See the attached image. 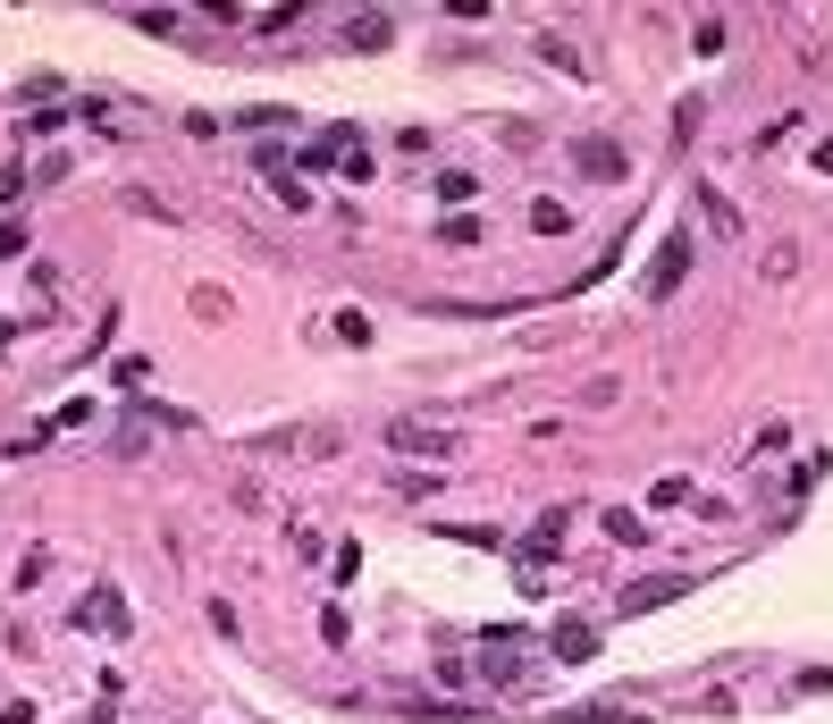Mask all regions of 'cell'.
I'll list each match as a JSON object with an SVG mask.
<instances>
[{
  "label": "cell",
  "instance_id": "4fadbf2b",
  "mask_svg": "<svg viewBox=\"0 0 833 724\" xmlns=\"http://www.w3.org/2000/svg\"><path fill=\"white\" fill-rule=\"evenodd\" d=\"M539 59H556L565 77H581V59H572V42H556V35H539Z\"/></svg>",
  "mask_w": 833,
  "mask_h": 724
},
{
  "label": "cell",
  "instance_id": "52a82bcc",
  "mask_svg": "<svg viewBox=\"0 0 833 724\" xmlns=\"http://www.w3.org/2000/svg\"><path fill=\"white\" fill-rule=\"evenodd\" d=\"M388 35H396L388 18H354V26H345V42H354V51H388Z\"/></svg>",
  "mask_w": 833,
  "mask_h": 724
},
{
  "label": "cell",
  "instance_id": "8fae6325",
  "mask_svg": "<svg viewBox=\"0 0 833 724\" xmlns=\"http://www.w3.org/2000/svg\"><path fill=\"white\" fill-rule=\"evenodd\" d=\"M530 228H539V236H565L572 211H565V203H530Z\"/></svg>",
  "mask_w": 833,
  "mask_h": 724
},
{
  "label": "cell",
  "instance_id": "ba28073f",
  "mask_svg": "<svg viewBox=\"0 0 833 724\" xmlns=\"http://www.w3.org/2000/svg\"><path fill=\"white\" fill-rule=\"evenodd\" d=\"M556 724H640L631 707H556Z\"/></svg>",
  "mask_w": 833,
  "mask_h": 724
},
{
  "label": "cell",
  "instance_id": "2e32d148",
  "mask_svg": "<svg viewBox=\"0 0 833 724\" xmlns=\"http://www.w3.org/2000/svg\"><path fill=\"white\" fill-rule=\"evenodd\" d=\"M26 245V228H18V219H0V253H18Z\"/></svg>",
  "mask_w": 833,
  "mask_h": 724
},
{
  "label": "cell",
  "instance_id": "3957f363",
  "mask_svg": "<svg viewBox=\"0 0 833 724\" xmlns=\"http://www.w3.org/2000/svg\"><path fill=\"white\" fill-rule=\"evenodd\" d=\"M690 590H699L690 573H657V581H631L615 607H624V615H648V607H674V598H690Z\"/></svg>",
  "mask_w": 833,
  "mask_h": 724
},
{
  "label": "cell",
  "instance_id": "8992f818",
  "mask_svg": "<svg viewBox=\"0 0 833 724\" xmlns=\"http://www.w3.org/2000/svg\"><path fill=\"white\" fill-rule=\"evenodd\" d=\"M76 624H85V632H110V640H118V632H127V607H118V590H94L85 607H76Z\"/></svg>",
  "mask_w": 833,
  "mask_h": 724
},
{
  "label": "cell",
  "instance_id": "6da1fadb",
  "mask_svg": "<svg viewBox=\"0 0 833 724\" xmlns=\"http://www.w3.org/2000/svg\"><path fill=\"white\" fill-rule=\"evenodd\" d=\"M682 278H690V236L674 228V236H657V262L640 270V295H648V304H665Z\"/></svg>",
  "mask_w": 833,
  "mask_h": 724
},
{
  "label": "cell",
  "instance_id": "5bb4252c",
  "mask_svg": "<svg viewBox=\"0 0 833 724\" xmlns=\"http://www.w3.org/2000/svg\"><path fill=\"white\" fill-rule=\"evenodd\" d=\"M337 337L345 345H371V312H337Z\"/></svg>",
  "mask_w": 833,
  "mask_h": 724
},
{
  "label": "cell",
  "instance_id": "9c48e42d",
  "mask_svg": "<svg viewBox=\"0 0 833 724\" xmlns=\"http://www.w3.org/2000/svg\"><path fill=\"white\" fill-rule=\"evenodd\" d=\"M589 648H598V632H589V624H565V632H556V657H572V666H581Z\"/></svg>",
  "mask_w": 833,
  "mask_h": 724
},
{
  "label": "cell",
  "instance_id": "277c9868",
  "mask_svg": "<svg viewBox=\"0 0 833 724\" xmlns=\"http://www.w3.org/2000/svg\"><path fill=\"white\" fill-rule=\"evenodd\" d=\"M253 447H262V456H337V430H329V421L321 430H270V439H253Z\"/></svg>",
  "mask_w": 833,
  "mask_h": 724
},
{
  "label": "cell",
  "instance_id": "9a60e30c",
  "mask_svg": "<svg viewBox=\"0 0 833 724\" xmlns=\"http://www.w3.org/2000/svg\"><path fill=\"white\" fill-rule=\"evenodd\" d=\"M253 169H262V177H286V144H253Z\"/></svg>",
  "mask_w": 833,
  "mask_h": 724
},
{
  "label": "cell",
  "instance_id": "30bf717a",
  "mask_svg": "<svg viewBox=\"0 0 833 724\" xmlns=\"http://www.w3.org/2000/svg\"><path fill=\"white\" fill-rule=\"evenodd\" d=\"M606 539H624V548H640V539H648V522L631 515V506H615V515H606Z\"/></svg>",
  "mask_w": 833,
  "mask_h": 724
},
{
  "label": "cell",
  "instance_id": "7c38bea8",
  "mask_svg": "<svg viewBox=\"0 0 833 724\" xmlns=\"http://www.w3.org/2000/svg\"><path fill=\"white\" fill-rule=\"evenodd\" d=\"M699 211H707V219H716V236H733V228H741V211H733V203H724V194H716V186H707V194H699Z\"/></svg>",
  "mask_w": 833,
  "mask_h": 724
},
{
  "label": "cell",
  "instance_id": "7a4b0ae2",
  "mask_svg": "<svg viewBox=\"0 0 833 724\" xmlns=\"http://www.w3.org/2000/svg\"><path fill=\"white\" fill-rule=\"evenodd\" d=\"M388 447H396V456L447 463V456H454V430H438V421H388Z\"/></svg>",
  "mask_w": 833,
  "mask_h": 724
},
{
  "label": "cell",
  "instance_id": "5b68a950",
  "mask_svg": "<svg viewBox=\"0 0 833 724\" xmlns=\"http://www.w3.org/2000/svg\"><path fill=\"white\" fill-rule=\"evenodd\" d=\"M572 169H581V177H598V186H615V177H624L631 160H624V153H615V144L598 135V144H572Z\"/></svg>",
  "mask_w": 833,
  "mask_h": 724
}]
</instances>
